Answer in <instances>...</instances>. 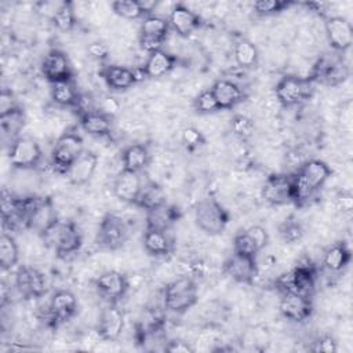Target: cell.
Returning a JSON list of instances; mask_svg holds the SVG:
<instances>
[{"mask_svg": "<svg viewBox=\"0 0 353 353\" xmlns=\"http://www.w3.org/2000/svg\"><path fill=\"white\" fill-rule=\"evenodd\" d=\"M332 171L321 160L306 161L295 176H292L294 201H303L312 197L331 176Z\"/></svg>", "mask_w": 353, "mask_h": 353, "instance_id": "6da1fadb", "label": "cell"}, {"mask_svg": "<svg viewBox=\"0 0 353 353\" xmlns=\"http://www.w3.org/2000/svg\"><path fill=\"white\" fill-rule=\"evenodd\" d=\"M41 236L59 256H66L76 252L81 244L79 230L69 221L57 219L41 233Z\"/></svg>", "mask_w": 353, "mask_h": 353, "instance_id": "7a4b0ae2", "label": "cell"}, {"mask_svg": "<svg viewBox=\"0 0 353 353\" xmlns=\"http://www.w3.org/2000/svg\"><path fill=\"white\" fill-rule=\"evenodd\" d=\"M197 301V287L190 277H181L164 290V306L174 313H183Z\"/></svg>", "mask_w": 353, "mask_h": 353, "instance_id": "3957f363", "label": "cell"}, {"mask_svg": "<svg viewBox=\"0 0 353 353\" xmlns=\"http://www.w3.org/2000/svg\"><path fill=\"white\" fill-rule=\"evenodd\" d=\"M194 221L203 232L215 236L225 230L229 215L215 199H204L196 205Z\"/></svg>", "mask_w": 353, "mask_h": 353, "instance_id": "277c9868", "label": "cell"}, {"mask_svg": "<svg viewBox=\"0 0 353 353\" xmlns=\"http://www.w3.org/2000/svg\"><path fill=\"white\" fill-rule=\"evenodd\" d=\"M83 152V139L76 132H65L54 145L51 152V164L57 172L66 174L69 167Z\"/></svg>", "mask_w": 353, "mask_h": 353, "instance_id": "5b68a950", "label": "cell"}, {"mask_svg": "<svg viewBox=\"0 0 353 353\" xmlns=\"http://www.w3.org/2000/svg\"><path fill=\"white\" fill-rule=\"evenodd\" d=\"M279 288L284 292H296L310 296L314 288V268L310 262L298 263L292 270L277 280Z\"/></svg>", "mask_w": 353, "mask_h": 353, "instance_id": "8992f818", "label": "cell"}, {"mask_svg": "<svg viewBox=\"0 0 353 353\" xmlns=\"http://www.w3.org/2000/svg\"><path fill=\"white\" fill-rule=\"evenodd\" d=\"M310 92V80L296 76H285L276 85V97L284 106H294L303 102L309 98Z\"/></svg>", "mask_w": 353, "mask_h": 353, "instance_id": "52a82bcc", "label": "cell"}, {"mask_svg": "<svg viewBox=\"0 0 353 353\" xmlns=\"http://www.w3.org/2000/svg\"><path fill=\"white\" fill-rule=\"evenodd\" d=\"M8 159L15 168H33L41 160V149L32 138L19 137L10 145Z\"/></svg>", "mask_w": 353, "mask_h": 353, "instance_id": "ba28073f", "label": "cell"}, {"mask_svg": "<svg viewBox=\"0 0 353 353\" xmlns=\"http://www.w3.org/2000/svg\"><path fill=\"white\" fill-rule=\"evenodd\" d=\"M128 236V229L124 223V221L113 214L106 215L101 225L97 234V243L101 247L114 250L124 244Z\"/></svg>", "mask_w": 353, "mask_h": 353, "instance_id": "9c48e42d", "label": "cell"}, {"mask_svg": "<svg viewBox=\"0 0 353 353\" xmlns=\"http://www.w3.org/2000/svg\"><path fill=\"white\" fill-rule=\"evenodd\" d=\"M262 197L273 205H283L294 201L292 178L287 175H272L265 181Z\"/></svg>", "mask_w": 353, "mask_h": 353, "instance_id": "30bf717a", "label": "cell"}, {"mask_svg": "<svg viewBox=\"0 0 353 353\" xmlns=\"http://www.w3.org/2000/svg\"><path fill=\"white\" fill-rule=\"evenodd\" d=\"M280 312L291 321H305L313 312L310 296L296 292H284L280 301Z\"/></svg>", "mask_w": 353, "mask_h": 353, "instance_id": "8fae6325", "label": "cell"}, {"mask_svg": "<svg viewBox=\"0 0 353 353\" xmlns=\"http://www.w3.org/2000/svg\"><path fill=\"white\" fill-rule=\"evenodd\" d=\"M41 72L44 77L52 83L62 80H72V68L65 52L59 50H51L47 52L41 62Z\"/></svg>", "mask_w": 353, "mask_h": 353, "instance_id": "7c38bea8", "label": "cell"}, {"mask_svg": "<svg viewBox=\"0 0 353 353\" xmlns=\"http://www.w3.org/2000/svg\"><path fill=\"white\" fill-rule=\"evenodd\" d=\"M325 33L331 47L336 51L347 50L353 43V29L347 19L330 17L325 21Z\"/></svg>", "mask_w": 353, "mask_h": 353, "instance_id": "4fadbf2b", "label": "cell"}, {"mask_svg": "<svg viewBox=\"0 0 353 353\" xmlns=\"http://www.w3.org/2000/svg\"><path fill=\"white\" fill-rule=\"evenodd\" d=\"M17 288L25 296L40 298L46 292V279L44 276L34 268L22 266L17 272L15 277Z\"/></svg>", "mask_w": 353, "mask_h": 353, "instance_id": "5bb4252c", "label": "cell"}, {"mask_svg": "<svg viewBox=\"0 0 353 353\" xmlns=\"http://www.w3.org/2000/svg\"><path fill=\"white\" fill-rule=\"evenodd\" d=\"M142 178L139 172L121 170L113 183L114 196L125 203H135L142 189Z\"/></svg>", "mask_w": 353, "mask_h": 353, "instance_id": "9a60e30c", "label": "cell"}, {"mask_svg": "<svg viewBox=\"0 0 353 353\" xmlns=\"http://www.w3.org/2000/svg\"><path fill=\"white\" fill-rule=\"evenodd\" d=\"M225 272L239 283H251L258 273V266L255 258L234 252L226 261Z\"/></svg>", "mask_w": 353, "mask_h": 353, "instance_id": "2e32d148", "label": "cell"}, {"mask_svg": "<svg viewBox=\"0 0 353 353\" xmlns=\"http://www.w3.org/2000/svg\"><path fill=\"white\" fill-rule=\"evenodd\" d=\"M76 310H77L76 296L66 290L57 291L52 295L48 305V313L51 320H54V323L68 321L69 319H72Z\"/></svg>", "mask_w": 353, "mask_h": 353, "instance_id": "e0dca14e", "label": "cell"}, {"mask_svg": "<svg viewBox=\"0 0 353 353\" xmlns=\"http://www.w3.org/2000/svg\"><path fill=\"white\" fill-rule=\"evenodd\" d=\"M124 327V316L119 307L114 305L106 306L98 323V334L105 341H114L120 336Z\"/></svg>", "mask_w": 353, "mask_h": 353, "instance_id": "ac0fdd59", "label": "cell"}, {"mask_svg": "<svg viewBox=\"0 0 353 353\" xmlns=\"http://www.w3.org/2000/svg\"><path fill=\"white\" fill-rule=\"evenodd\" d=\"M168 23L179 36L186 37L200 26V17L183 4H175L170 12Z\"/></svg>", "mask_w": 353, "mask_h": 353, "instance_id": "d6986e66", "label": "cell"}, {"mask_svg": "<svg viewBox=\"0 0 353 353\" xmlns=\"http://www.w3.org/2000/svg\"><path fill=\"white\" fill-rule=\"evenodd\" d=\"M95 285H97V290L99 291V294L109 301L120 299L128 288L127 279L116 270H109V272L102 273L97 279Z\"/></svg>", "mask_w": 353, "mask_h": 353, "instance_id": "ffe728a7", "label": "cell"}, {"mask_svg": "<svg viewBox=\"0 0 353 353\" xmlns=\"http://www.w3.org/2000/svg\"><path fill=\"white\" fill-rule=\"evenodd\" d=\"M211 91L216 99L219 109H230L237 103H240L244 98V92L241 87L228 79L216 80L212 84Z\"/></svg>", "mask_w": 353, "mask_h": 353, "instance_id": "44dd1931", "label": "cell"}, {"mask_svg": "<svg viewBox=\"0 0 353 353\" xmlns=\"http://www.w3.org/2000/svg\"><path fill=\"white\" fill-rule=\"evenodd\" d=\"M97 164H98L97 156L91 152L84 150L69 167V170L66 171V176L73 185H83L91 179V176L95 172Z\"/></svg>", "mask_w": 353, "mask_h": 353, "instance_id": "7402d4cb", "label": "cell"}, {"mask_svg": "<svg viewBox=\"0 0 353 353\" xmlns=\"http://www.w3.org/2000/svg\"><path fill=\"white\" fill-rule=\"evenodd\" d=\"M347 76L349 69L339 59H323L316 68V79L327 85H336L339 83H343L347 79Z\"/></svg>", "mask_w": 353, "mask_h": 353, "instance_id": "603a6c76", "label": "cell"}, {"mask_svg": "<svg viewBox=\"0 0 353 353\" xmlns=\"http://www.w3.org/2000/svg\"><path fill=\"white\" fill-rule=\"evenodd\" d=\"M174 66H175V58L171 54L165 52L164 50H159L149 54L143 65V69L148 77L157 79L170 73Z\"/></svg>", "mask_w": 353, "mask_h": 353, "instance_id": "cb8c5ba5", "label": "cell"}, {"mask_svg": "<svg viewBox=\"0 0 353 353\" xmlns=\"http://www.w3.org/2000/svg\"><path fill=\"white\" fill-rule=\"evenodd\" d=\"M102 76L108 87L117 91L127 90L137 83L132 69L125 66H119V65L106 66L102 72Z\"/></svg>", "mask_w": 353, "mask_h": 353, "instance_id": "d4e9b609", "label": "cell"}, {"mask_svg": "<svg viewBox=\"0 0 353 353\" xmlns=\"http://www.w3.org/2000/svg\"><path fill=\"white\" fill-rule=\"evenodd\" d=\"M143 247L150 255L164 256L171 252L172 241L167 230L146 228V232L143 234Z\"/></svg>", "mask_w": 353, "mask_h": 353, "instance_id": "484cf974", "label": "cell"}, {"mask_svg": "<svg viewBox=\"0 0 353 353\" xmlns=\"http://www.w3.org/2000/svg\"><path fill=\"white\" fill-rule=\"evenodd\" d=\"M121 161H123V170L141 172L143 168L148 167L150 161V154L146 146L135 143L124 149L121 154Z\"/></svg>", "mask_w": 353, "mask_h": 353, "instance_id": "4316f807", "label": "cell"}, {"mask_svg": "<svg viewBox=\"0 0 353 353\" xmlns=\"http://www.w3.org/2000/svg\"><path fill=\"white\" fill-rule=\"evenodd\" d=\"M25 116L19 108H15L7 113L0 114V128L3 139H10V145L18 139V134L23 128Z\"/></svg>", "mask_w": 353, "mask_h": 353, "instance_id": "83f0119b", "label": "cell"}, {"mask_svg": "<svg viewBox=\"0 0 353 353\" xmlns=\"http://www.w3.org/2000/svg\"><path fill=\"white\" fill-rule=\"evenodd\" d=\"M55 221H57V214L51 201L48 199H43L40 204L36 207V210L30 214L28 219V228H32L39 233H43Z\"/></svg>", "mask_w": 353, "mask_h": 353, "instance_id": "f1b7e54d", "label": "cell"}, {"mask_svg": "<svg viewBox=\"0 0 353 353\" xmlns=\"http://www.w3.org/2000/svg\"><path fill=\"white\" fill-rule=\"evenodd\" d=\"M178 212L174 207L168 205L167 203L148 211L146 216V228L149 229H160V230H168L170 226L176 221Z\"/></svg>", "mask_w": 353, "mask_h": 353, "instance_id": "f546056e", "label": "cell"}, {"mask_svg": "<svg viewBox=\"0 0 353 353\" xmlns=\"http://www.w3.org/2000/svg\"><path fill=\"white\" fill-rule=\"evenodd\" d=\"M350 261V250L342 243H336L325 250L323 265L330 272H341Z\"/></svg>", "mask_w": 353, "mask_h": 353, "instance_id": "4dcf8cb0", "label": "cell"}, {"mask_svg": "<svg viewBox=\"0 0 353 353\" xmlns=\"http://www.w3.org/2000/svg\"><path fill=\"white\" fill-rule=\"evenodd\" d=\"M80 123L83 130L94 137H103L110 132L112 124H110V117L105 116L101 112H91L87 114H83L80 117Z\"/></svg>", "mask_w": 353, "mask_h": 353, "instance_id": "1f68e13d", "label": "cell"}, {"mask_svg": "<svg viewBox=\"0 0 353 353\" xmlns=\"http://www.w3.org/2000/svg\"><path fill=\"white\" fill-rule=\"evenodd\" d=\"M135 203L146 211H150L165 203V193L160 185L154 182H148L142 185V189Z\"/></svg>", "mask_w": 353, "mask_h": 353, "instance_id": "d6a6232c", "label": "cell"}, {"mask_svg": "<svg viewBox=\"0 0 353 353\" xmlns=\"http://www.w3.org/2000/svg\"><path fill=\"white\" fill-rule=\"evenodd\" d=\"M168 29H170L168 19L160 15L150 14L143 18V22L141 25V37L165 40Z\"/></svg>", "mask_w": 353, "mask_h": 353, "instance_id": "836d02e7", "label": "cell"}, {"mask_svg": "<svg viewBox=\"0 0 353 353\" xmlns=\"http://www.w3.org/2000/svg\"><path fill=\"white\" fill-rule=\"evenodd\" d=\"M51 97L55 103L61 106H73L79 99V92L72 83V80H62L52 83L51 85Z\"/></svg>", "mask_w": 353, "mask_h": 353, "instance_id": "e575fe53", "label": "cell"}, {"mask_svg": "<svg viewBox=\"0 0 353 353\" xmlns=\"http://www.w3.org/2000/svg\"><path fill=\"white\" fill-rule=\"evenodd\" d=\"M234 59L240 68H252L258 62V50L247 39H239L234 44Z\"/></svg>", "mask_w": 353, "mask_h": 353, "instance_id": "d590c367", "label": "cell"}, {"mask_svg": "<svg viewBox=\"0 0 353 353\" xmlns=\"http://www.w3.org/2000/svg\"><path fill=\"white\" fill-rule=\"evenodd\" d=\"M18 245L12 236L3 233L0 237V266L3 270L14 268L18 262Z\"/></svg>", "mask_w": 353, "mask_h": 353, "instance_id": "8d00e7d4", "label": "cell"}, {"mask_svg": "<svg viewBox=\"0 0 353 353\" xmlns=\"http://www.w3.org/2000/svg\"><path fill=\"white\" fill-rule=\"evenodd\" d=\"M52 22L62 32L72 30L76 23L73 4L70 1L61 3V6L58 8H55V11L52 12Z\"/></svg>", "mask_w": 353, "mask_h": 353, "instance_id": "74e56055", "label": "cell"}, {"mask_svg": "<svg viewBox=\"0 0 353 353\" xmlns=\"http://www.w3.org/2000/svg\"><path fill=\"white\" fill-rule=\"evenodd\" d=\"M112 8L117 15H120L125 19H138L142 15H145L137 0H117V1H113Z\"/></svg>", "mask_w": 353, "mask_h": 353, "instance_id": "f35d334b", "label": "cell"}, {"mask_svg": "<svg viewBox=\"0 0 353 353\" xmlns=\"http://www.w3.org/2000/svg\"><path fill=\"white\" fill-rule=\"evenodd\" d=\"M234 252L241 254V255H247V256H252V258H255L256 254L259 252L256 244L254 243L251 236L247 233V230L240 232V233L236 234V237H234Z\"/></svg>", "mask_w": 353, "mask_h": 353, "instance_id": "ab89813d", "label": "cell"}, {"mask_svg": "<svg viewBox=\"0 0 353 353\" xmlns=\"http://www.w3.org/2000/svg\"><path fill=\"white\" fill-rule=\"evenodd\" d=\"M230 125H232V131L234 132V135H237L241 139H247V138L252 137V134L255 131L254 121L244 114H236L232 119Z\"/></svg>", "mask_w": 353, "mask_h": 353, "instance_id": "60d3db41", "label": "cell"}, {"mask_svg": "<svg viewBox=\"0 0 353 353\" xmlns=\"http://www.w3.org/2000/svg\"><path fill=\"white\" fill-rule=\"evenodd\" d=\"M194 108L200 113H212V112L219 110V106L216 103V99H215L211 88L204 90L197 95V98L194 99Z\"/></svg>", "mask_w": 353, "mask_h": 353, "instance_id": "b9f144b4", "label": "cell"}, {"mask_svg": "<svg viewBox=\"0 0 353 353\" xmlns=\"http://www.w3.org/2000/svg\"><path fill=\"white\" fill-rule=\"evenodd\" d=\"M279 230H280L281 239L287 243H295V241L301 240V237L303 234L302 226L298 222L292 221V219H288L284 223H281Z\"/></svg>", "mask_w": 353, "mask_h": 353, "instance_id": "7bdbcfd3", "label": "cell"}, {"mask_svg": "<svg viewBox=\"0 0 353 353\" xmlns=\"http://www.w3.org/2000/svg\"><path fill=\"white\" fill-rule=\"evenodd\" d=\"M291 3L290 1H280V0H259L254 3V10L256 14L261 15H268V14H274L285 7H288Z\"/></svg>", "mask_w": 353, "mask_h": 353, "instance_id": "ee69618b", "label": "cell"}, {"mask_svg": "<svg viewBox=\"0 0 353 353\" xmlns=\"http://www.w3.org/2000/svg\"><path fill=\"white\" fill-rule=\"evenodd\" d=\"M182 142L186 148L193 149L205 142L203 134L196 128V127H186L182 131Z\"/></svg>", "mask_w": 353, "mask_h": 353, "instance_id": "f6af8a7d", "label": "cell"}, {"mask_svg": "<svg viewBox=\"0 0 353 353\" xmlns=\"http://www.w3.org/2000/svg\"><path fill=\"white\" fill-rule=\"evenodd\" d=\"M119 110H120V103L112 97H103L98 102V112L103 113L108 117H113L114 114L119 113Z\"/></svg>", "mask_w": 353, "mask_h": 353, "instance_id": "bcb514c9", "label": "cell"}, {"mask_svg": "<svg viewBox=\"0 0 353 353\" xmlns=\"http://www.w3.org/2000/svg\"><path fill=\"white\" fill-rule=\"evenodd\" d=\"M247 233L251 236V239L254 240V243L256 244V247H258L259 251H262V250L266 247L269 237H268L266 230H265L262 226H258V225L251 226V228L247 229Z\"/></svg>", "mask_w": 353, "mask_h": 353, "instance_id": "7dc6e473", "label": "cell"}, {"mask_svg": "<svg viewBox=\"0 0 353 353\" xmlns=\"http://www.w3.org/2000/svg\"><path fill=\"white\" fill-rule=\"evenodd\" d=\"M87 51H88V55H90L91 58L97 59V61H102V59L108 58V55H109V48H108V46H106L105 43H102V41H92V43L88 46Z\"/></svg>", "mask_w": 353, "mask_h": 353, "instance_id": "c3c4849f", "label": "cell"}, {"mask_svg": "<svg viewBox=\"0 0 353 353\" xmlns=\"http://www.w3.org/2000/svg\"><path fill=\"white\" fill-rule=\"evenodd\" d=\"M336 208L342 212V215H350L353 210V196L349 192H342L336 197Z\"/></svg>", "mask_w": 353, "mask_h": 353, "instance_id": "681fc988", "label": "cell"}, {"mask_svg": "<svg viewBox=\"0 0 353 353\" xmlns=\"http://www.w3.org/2000/svg\"><path fill=\"white\" fill-rule=\"evenodd\" d=\"M314 352H324V353H335L338 350L336 342L331 336H323L316 342L313 347Z\"/></svg>", "mask_w": 353, "mask_h": 353, "instance_id": "f907efd6", "label": "cell"}, {"mask_svg": "<svg viewBox=\"0 0 353 353\" xmlns=\"http://www.w3.org/2000/svg\"><path fill=\"white\" fill-rule=\"evenodd\" d=\"M18 108L15 103H14V99H12V94L8 92L7 90H3L1 92V97H0V114L1 113H7L12 109Z\"/></svg>", "mask_w": 353, "mask_h": 353, "instance_id": "816d5d0a", "label": "cell"}, {"mask_svg": "<svg viewBox=\"0 0 353 353\" xmlns=\"http://www.w3.org/2000/svg\"><path fill=\"white\" fill-rule=\"evenodd\" d=\"M165 350H167V352H171V353H192V352H193V347H192L188 342H183V341H172V342H170V343L165 346Z\"/></svg>", "mask_w": 353, "mask_h": 353, "instance_id": "f5cc1de1", "label": "cell"}, {"mask_svg": "<svg viewBox=\"0 0 353 353\" xmlns=\"http://www.w3.org/2000/svg\"><path fill=\"white\" fill-rule=\"evenodd\" d=\"M138 3H139V6H141V10L143 11V14H145V17L146 15H150L153 11H154V8H156V1H148V0H138Z\"/></svg>", "mask_w": 353, "mask_h": 353, "instance_id": "db71d44e", "label": "cell"}]
</instances>
